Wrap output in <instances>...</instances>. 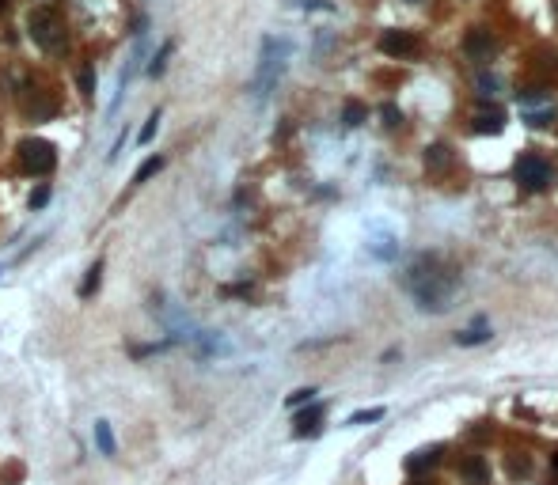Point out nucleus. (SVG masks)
<instances>
[{"instance_id":"1","label":"nucleus","mask_w":558,"mask_h":485,"mask_svg":"<svg viewBox=\"0 0 558 485\" xmlns=\"http://www.w3.org/2000/svg\"><path fill=\"white\" fill-rule=\"evenodd\" d=\"M452 288H456V273H448L433 254L418 258V262L410 265V292H414V300L422 311H441V307H448Z\"/></svg>"},{"instance_id":"2","label":"nucleus","mask_w":558,"mask_h":485,"mask_svg":"<svg viewBox=\"0 0 558 485\" xmlns=\"http://www.w3.org/2000/svg\"><path fill=\"white\" fill-rule=\"evenodd\" d=\"M285 61H289V42L285 38H262V53H258V72H255V95L266 99V95L278 87L281 72H285Z\"/></svg>"},{"instance_id":"3","label":"nucleus","mask_w":558,"mask_h":485,"mask_svg":"<svg viewBox=\"0 0 558 485\" xmlns=\"http://www.w3.org/2000/svg\"><path fill=\"white\" fill-rule=\"evenodd\" d=\"M19 164L27 167L31 175H50L53 167H58V152H53L50 141H23L19 144Z\"/></svg>"},{"instance_id":"4","label":"nucleus","mask_w":558,"mask_h":485,"mask_svg":"<svg viewBox=\"0 0 558 485\" xmlns=\"http://www.w3.org/2000/svg\"><path fill=\"white\" fill-rule=\"evenodd\" d=\"M516 182H521L524 190H543V186L551 182V164H547L543 156H536V152H528V156H521V164H516Z\"/></svg>"},{"instance_id":"5","label":"nucleus","mask_w":558,"mask_h":485,"mask_svg":"<svg viewBox=\"0 0 558 485\" xmlns=\"http://www.w3.org/2000/svg\"><path fill=\"white\" fill-rule=\"evenodd\" d=\"M380 50H384L387 58H410V53L418 50V38L410 35V30H384V35H380Z\"/></svg>"},{"instance_id":"6","label":"nucleus","mask_w":558,"mask_h":485,"mask_svg":"<svg viewBox=\"0 0 558 485\" xmlns=\"http://www.w3.org/2000/svg\"><path fill=\"white\" fill-rule=\"evenodd\" d=\"M53 30H58V19H53L50 12H31V38H35L38 46H46V50H53V46H58V38H53Z\"/></svg>"},{"instance_id":"7","label":"nucleus","mask_w":558,"mask_h":485,"mask_svg":"<svg viewBox=\"0 0 558 485\" xmlns=\"http://www.w3.org/2000/svg\"><path fill=\"white\" fill-rule=\"evenodd\" d=\"M464 53H467L471 61H487L490 53H494V38H490V30H487V27L467 30V38H464Z\"/></svg>"},{"instance_id":"8","label":"nucleus","mask_w":558,"mask_h":485,"mask_svg":"<svg viewBox=\"0 0 558 485\" xmlns=\"http://www.w3.org/2000/svg\"><path fill=\"white\" fill-rule=\"evenodd\" d=\"M323 414H327V406L312 398V402H308V409H301V414H296V428H293V432H296V436H315V432H319Z\"/></svg>"},{"instance_id":"9","label":"nucleus","mask_w":558,"mask_h":485,"mask_svg":"<svg viewBox=\"0 0 558 485\" xmlns=\"http://www.w3.org/2000/svg\"><path fill=\"white\" fill-rule=\"evenodd\" d=\"M471 129L475 133H501V129H505V114H501L498 107H490V103H482V110L475 114Z\"/></svg>"},{"instance_id":"10","label":"nucleus","mask_w":558,"mask_h":485,"mask_svg":"<svg viewBox=\"0 0 558 485\" xmlns=\"http://www.w3.org/2000/svg\"><path fill=\"white\" fill-rule=\"evenodd\" d=\"M369 254H372V258H384V262H391V258L399 254V242H395L391 231H372V236H369Z\"/></svg>"},{"instance_id":"11","label":"nucleus","mask_w":558,"mask_h":485,"mask_svg":"<svg viewBox=\"0 0 558 485\" xmlns=\"http://www.w3.org/2000/svg\"><path fill=\"white\" fill-rule=\"evenodd\" d=\"M92 436H95V448H99V455H107V459H115V455H118L115 432H110V425H107V421H95Z\"/></svg>"},{"instance_id":"12","label":"nucleus","mask_w":558,"mask_h":485,"mask_svg":"<svg viewBox=\"0 0 558 485\" xmlns=\"http://www.w3.org/2000/svg\"><path fill=\"white\" fill-rule=\"evenodd\" d=\"M494 337V330L487 326V322H475V326H467V330H459L456 334V345H482V342H490Z\"/></svg>"},{"instance_id":"13","label":"nucleus","mask_w":558,"mask_h":485,"mask_svg":"<svg viewBox=\"0 0 558 485\" xmlns=\"http://www.w3.org/2000/svg\"><path fill=\"white\" fill-rule=\"evenodd\" d=\"M164 164H167L164 156H149V159H144V164H141V167H137V171H133V186H144L149 179H156V175L164 171Z\"/></svg>"},{"instance_id":"14","label":"nucleus","mask_w":558,"mask_h":485,"mask_svg":"<svg viewBox=\"0 0 558 485\" xmlns=\"http://www.w3.org/2000/svg\"><path fill=\"white\" fill-rule=\"evenodd\" d=\"M99 281H103V262L95 258V265H87L84 281H80V300H92L95 288H99Z\"/></svg>"},{"instance_id":"15","label":"nucleus","mask_w":558,"mask_h":485,"mask_svg":"<svg viewBox=\"0 0 558 485\" xmlns=\"http://www.w3.org/2000/svg\"><path fill=\"white\" fill-rule=\"evenodd\" d=\"M175 53V38H167L164 46L156 50V58L149 61V76H164V69H167V58Z\"/></svg>"},{"instance_id":"16","label":"nucleus","mask_w":558,"mask_h":485,"mask_svg":"<svg viewBox=\"0 0 558 485\" xmlns=\"http://www.w3.org/2000/svg\"><path fill=\"white\" fill-rule=\"evenodd\" d=\"M387 409L384 406H372V409H357V414H350V421L346 425H372V421H384Z\"/></svg>"},{"instance_id":"17","label":"nucleus","mask_w":558,"mask_h":485,"mask_svg":"<svg viewBox=\"0 0 558 485\" xmlns=\"http://www.w3.org/2000/svg\"><path fill=\"white\" fill-rule=\"evenodd\" d=\"M464 478L487 485V463H482V459H467V463H464Z\"/></svg>"},{"instance_id":"18","label":"nucleus","mask_w":558,"mask_h":485,"mask_svg":"<svg viewBox=\"0 0 558 485\" xmlns=\"http://www.w3.org/2000/svg\"><path fill=\"white\" fill-rule=\"evenodd\" d=\"M437 459H441V448H430V451H422V455H414V459H410L407 466H410V470L418 474V470H430V466L437 463Z\"/></svg>"},{"instance_id":"19","label":"nucleus","mask_w":558,"mask_h":485,"mask_svg":"<svg viewBox=\"0 0 558 485\" xmlns=\"http://www.w3.org/2000/svg\"><path fill=\"white\" fill-rule=\"evenodd\" d=\"M342 121L350 129H357L361 121H365V107H361V103H346V110H342Z\"/></svg>"},{"instance_id":"20","label":"nucleus","mask_w":558,"mask_h":485,"mask_svg":"<svg viewBox=\"0 0 558 485\" xmlns=\"http://www.w3.org/2000/svg\"><path fill=\"white\" fill-rule=\"evenodd\" d=\"M315 394H319L315 387H301V391H293V394L285 398V406H289V409H296V406H308V402L315 398Z\"/></svg>"},{"instance_id":"21","label":"nucleus","mask_w":558,"mask_h":485,"mask_svg":"<svg viewBox=\"0 0 558 485\" xmlns=\"http://www.w3.org/2000/svg\"><path fill=\"white\" fill-rule=\"evenodd\" d=\"M156 129H160V110H156V114H149V121L141 125V133H137V144H149L152 136H156Z\"/></svg>"},{"instance_id":"22","label":"nucleus","mask_w":558,"mask_h":485,"mask_svg":"<svg viewBox=\"0 0 558 485\" xmlns=\"http://www.w3.org/2000/svg\"><path fill=\"white\" fill-rule=\"evenodd\" d=\"M46 201H50V186H38V190L31 193V209H42Z\"/></svg>"},{"instance_id":"23","label":"nucleus","mask_w":558,"mask_h":485,"mask_svg":"<svg viewBox=\"0 0 558 485\" xmlns=\"http://www.w3.org/2000/svg\"><path fill=\"white\" fill-rule=\"evenodd\" d=\"M521 103H524V107H532V103H547V91H539V87H536V91H524Z\"/></svg>"},{"instance_id":"24","label":"nucleus","mask_w":558,"mask_h":485,"mask_svg":"<svg viewBox=\"0 0 558 485\" xmlns=\"http://www.w3.org/2000/svg\"><path fill=\"white\" fill-rule=\"evenodd\" d=\"M555 110H543V114H528V125H551Z\"/></svg>"},{"instance_id":"25","label":"nucleus","mask_w":558,"mask_h":485,"mask_svg":"<svg viewBox=\"0 0 558 485\" xmlns=\"http://www.w3.org/2000/svg\"><path fill=\"white\" fill-rule=\"evenodd\" d=\"M92 87H95V76H92V69H84V72H80V91L92 95Z\"/></svg>"},{"instance_id":"26","label":"nucleus","mask_w":558,"mask_h":485,"mask_svg":"<svg viewBox=\"0 0 558 485\" xmlns=\"http://www.w3.org/2000/svg\"><path fill=\"white\" fill-rule=\"evenodd\" d=\"M479 87H482V95H494V91H498L501 84H498L494 76H479Z\"/></svg>"},{"instance_id":"27","label":"nucleus","mask_w":558,"mask_h":485,"mask_svg":"<svg viewBox=\"0 0 558 485\" xmlns=\"http://www.w3.org/2000/svg\"><path fill=\"white\" fill-rule=\"evenodd\" d=\"M384 118H387V125H399V110L395 107H384Z\"/></svg>"},{"instance_id":"28","label":"nucleus","mask_w":558,"mask_h":485,"mask_svg":"<svg viewBox=\"0 0 558 485\" xmlns=\"http://www.w3.org/2000/svg\"><path fill=\"white\" fill-rule=\"evenodd\" d=\"M551 463H555V470H558V455H555V459H551Z\"/></svg>"}]
</instances>
